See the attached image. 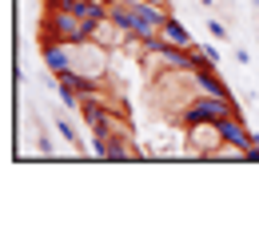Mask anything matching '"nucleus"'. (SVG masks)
Masks as SVG:
<instances>
[{"label": "nucleus", "instance_id": "f257e3e1", "mask_svg": "<svg viewBox=\"0 0 259 231\" xmlns=\"http://www.w3.org/2000/svg\"><path fill=\"white\" fill-rule=\"evenodd\" d=\"M224 116H239V104H235L231 96L195 92V100L180 112V124H184V128H211V124H220Z\"/></svg>", "mask_w": 259, "mask_h": 231}, {"label": "nucleus", "instance_id": "f03ea898", "mask_svg": "<svg viewBox=\"0 0 259 231\" xmlns=\"http://www.w3.org/2000/svg\"><path fill=\"white\" fill-rule=\"evenodd\" d=\"M44 36L52 40H64L72 48L80 44H92V28L76 16V12H64V8H48V20H44Z\"/></svg>", "mask_w": 259, "mask_h": 231}, {"label": "nucleus", "instance_id": "7ed1b4c3", "mask_svg": "<svg viewBox=\"0 0 259 231\" xmlns=\"http://www.w3.org/2000/svg\"><path fill=\"white\" fill-rule=\"evenodd\" d=\"M80 116L88 120V128H92V132H116V116H112V108H108L100 96H84Z\"/></svg>", "mask_w": 259, "mask_h": 231}, {"label": "nucleus", "instance_id": "20e7f679", "mask_svg": "<svg viewBox=\"0 0 259 231\" xmlns=\"http://www.w3.org/2000/svg\"><path fill=\"white\" fill-rule=\"evenodd\" d=\"M68 48H72V44H64V40H52V36H44V44H40V60H44V68H48L52 76L72 68V56H68Z\"/></svg>", "mask_w": 259, "mask_h": 231}, {"label": "nucleus", "instance_id": "39448f33", "mask_svg": "<svg viewBox=\"0 0 259 231\" xmlns=\"http://www.w3.org/2000/svg\"><path fill=\"white\" fill-rule=\"evenodd\" d=\"M215 128H220V140H224L231 152H243V148L251 144V132L243 128V116H224Z\"/></svg>", "mask_w": 259, "mask_h": 231}, {"label": "nucleus", "instance_id": "423d86ee", "mask_svg": "<svg viewBox=\"0 0 259 231\" xmlns=\"http://www.w3.org/2000/svg\"><path fill=\"white\" fill-rule=\"evenodd\" d=\"M188 76H192V88H195V92H207V96H231L227 84L220 80V72H215V64H199L195 72H188Z\"/></svg>", "mask_w": 259, "mask_h": 231}, {"label": "nucleus", "instance_id": "0eeeda50", "mask_svg": "<svg viewBox=\"0 0 259 231\" xmlns=\"http://www.w3.org/2000/svg\"><path fill=\"white\" fill-rule=\"evenodd\" d=\"M160 36L167 40V44H176V48H195V40H192V32L167 12V20H163V28H160Z\"/></svg>", "mask_w": 259, "mask_h": 231}, {"label": "nucleus", "instance_id": "6e6552de", "mask_svg": "<svg viewBox=\"0 0 259 231\" xmlns=\"http://www.w3.org/2000/svg\"><path fill=\"white\" fill-rule=\"evenodd\" d=\"M195 56H199V64H215V60H220L215 44H195Z\"/></svg>", "mask_w": 259, "mask_h": 231}, {"label": "nucleus", "instance_id": "1a4fd4ad", "mask_svg": "<svg viewBox=\"0 0 259 231\" xmlns=\"http://www.w3.org/2000/svg\"><path fill=\"white\" fill-rule=\"evenodd\" d=\"M56 132L64 135V140H68V144H72V148H80V135H76V128H72L68 120H56Z\"/></svg>", "mask_w": 259, "mask_h": 231}, {"label": "nucleus", "instance_id": "9d476101", "mask_svg": "<svg viewBox=\"0 0 259 231\" xmlns=\"http://www.w3.org/2000/svg\"><path fill=\"white\" fill-rule=\"evenodd\" d=\"M207 32L215 36V40H224V36H227V28L220 24V20H207Z\"/></svg>", "mask_w": 259, "mask_h": 231}, {"label": "nucleus", "instance_id": "9b49d317", "mask_svg": "<svg viewBox=\"0 0 259 231\" xmlns=\"http://www.w3.org/2000/svg\"><path fill=\"white\" fill-rule=\"evenodd\" d=\"M199 4H203V8H207V12H211V8H215V0H199Z\"/></svg>", "mask_w": 259, "mask_h": 231}, {"label": "nucleus", "instance_id": "f8f14e48", "mask_svg": "<svg viewBox=\"0 0 259 231\" xmlns=\"http://www.w3.org/2000/svg\"><path fill=\"white\" fill-rule=\"evenodd\" d=\"M148 4H167V0H148Z\"/></svg>", "mask_w": 259, "mask_h": 231}, {"label": "nucleus", "instance_id": "ddd939ff", "mask_svg": "<svg viewBox=\"0 0 259 231\" xmlns=\"http://www.w3.org/2000/svg\"><path fill=\"white\" fill-rule=\"evenodd\" d=\"M255 4H259V0H255Z\"/></svg>", "mask_w": 259, "mask_h": 231}]
</instances>
